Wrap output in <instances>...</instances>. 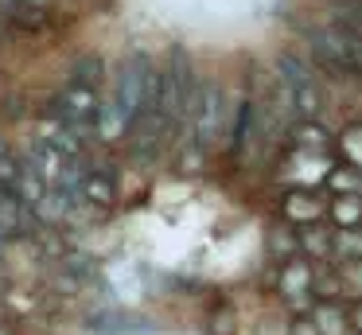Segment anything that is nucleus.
I'll list each match as a JSON object with an SVG mask.
<instances>
[{
    "instance_id": "1",
    "label": "nucleus",
    "mask_w": 362,
    "mask_h": 335,
    "mask_svg": "<svg viewBox=\"0 0 362 335\" xmlns=\"http://www.w3.org/2000/svg\"><path fill=\"white\" fill-rule=\"evenodd\" d=\"M152 55L133 47L125 59L113 67V74L105 78V90H102V121H98V140L102 144H121L133 129L136 113L144 106V90H148V78H152Z\"/></svg>"
},
{
    "instance_id": "2",
    "label": "nucleus",
    "mask_w": 362,
    "mask_h": 335,
    "mask_svg": "<svg viewBox=\"0 0 362 335\" xmlns=\"http://www.w3.org/2000/svg\"><path fill=\"white\" fill-rule=\"evenodd\" d=\"M105 59L102 55H82L71 67L63 90L51 98L47 113L55 117L63 129H71L74 137H82L86 144L98 140V121H102V90H105Z\"/></svg>"
},
{
    "instance_id": "3",
    "label": "nucleus",
    "mask_w": 362,
    "mask_h": 335,
    "mask_svg": "<svg viewBox=\"0 0 362 335\" xmlns=\"http://www.w3.org/2000/svg\"><path fill=\"white\" fill-rule=\"evenodd\" d=\"M276 296H281V304L292 316L296 312H312V304L320 300L315 296V261L312 257L296 254L276 265Z\"/></svg>"
},
{
    "instance_id": "4",
    "label": "nucleus",
    "mask_w": 362,
    "mask_h": 335,
    "mask_svg": "<svg viewBox=\"0 0 362 335\" xmlns=\"http://www.w3.org/2000/svg\"><path fill=\"white\" fill-rule=\"evenodd\" d=\"M121 199V183H117V168L113 164H82L78 176V203L90 210H110Z\"/></svg>"
},
{
    "instance_id": "5",
    "label": "nucleus",
    "mask_w": 362,
    "mask_h": 335,
    "mask_svg": "<svg viewBox=\"0 0 362 335\" xmlns=\"http://www.w3.org/2000/svg\"><path fill=\"white\" fill-rule=\"evenodd\" d=\"M276 215L288 218L292 226H312V222H323L327 218V195L320 187H288L281 195V207Z\"/></svg>"
},
{
    "instance_id": "6",
    "label": "nucleus",
    "mask_w": 362,
    "mask_h": 335,
    "mask_svg": "<svg viewBox=\"0 0 362 335\" xmlns=\"http://www.w3.org/2000/svg\"><path fill=\"white\" fill-rule=\"evenodd\" d=\"M284 137H288V148H304V152H335V132H331L320 117H296Z\"/></svg>"
},
{
    "instance_id": "7",
    "label": "nucleus",
    "mask_w": 362,
    "mask_h": 335,
    "mask_svg": "<svg viewBox=\"0 0 362 335\" xmlns=\"http://www.w3.org/2000/svg\"><path fill=\"white\" fill-rule=\"evenodd\" d=\"M90 331L94 335H152L156 324L144 316H133V312H98V316H90Z\"/></svg>"
},
{
    "instance_id": "8",
    "label": "nucleus",
    "mask_w": 362,
    "mask_h": 335,
    "mask_svg": "<svg viewBox=\"0 0 362 335\" xmlns=\"http://www.w3.org/2000/svg\"><path fill=\"white\" fill-rule=\"evenodd\" d=\"M265 254L276 265L296 257L300 254V226H292L288 218L276 215V222H269V230H265Z\"/></svg>"
},
{
    "instance_id": "9",
    "label": "nucleus",
    "mask_w": 362,
    "mask_h": 335,
    "mask_svg": "<svg viewBox=\"0 0 362 335\" xmlns=\"http://www.w3.org/2000/svg\"><path fill=\"white\" fill-rule=\"evenodd\" d=\"M312 319L320 327V335H351V312L343 308L339 296H320L312 304Z\"/></svg>"
},
{
    "instance_id": "10",
    "label": "nucleus",
    "mask_w": 362,
    "mask_h": 335,
    "mask_svg": "<svg viewBox=\"0 0 362 335\" xmlns=\"http://www.w3.org/2000/svg\"><path fill=\"white\" fill-rule=\"evenodd\" d=\"M331 242H335V226L327 218L312 226H300V254L312 257V261H331Z\"/></svg>"
},
{
    "instance_id": "11",
    "label": "nucleus",
    "mask_w": 362,
    "mask_h": 335,
    "mask_svg": "<svg viewBox=\"0 0 362 335\" xmlns=\"http://www.w3.org/2000/svg\"><path fill=\"white\" fill-rule=\"evenodd\" d=\"M327 222L331 226H362V195L327 191Z\"/></svg>"
},
{
    "instance_id": "12",
    "label": "nucleus",
    "mask_w": 362,
    "mask_h": 335,
    "mask_svg": "<svg viewBox=\"0 0 362 335\" xmlns=\"http://www.w3.org/2000/svg\"><path fill=\"white\" fill-rule=\"evenodd\" d=\"M323 187H327L331 195L339 191H351V195H362V168L351 160H343V156L335 152V164H331L327 179H323Z\"/></svg>"
},
{
    "instance_id": "13",
    "label": "nucleus",
    "mask_w": 362,
    "mask_h": 335,
    "mask_svg": "<svg viewBox=\"0 0 362 335\" xmlns=\"http://www.w3.org/2000/svg\"><path fill=\"white\" fill-rule=\"evenodd\" d=\"M331 261H335V265L362 261V226H335V242H331Z\"/></svg>"
},
{
    "instance_id": "14",
    "label": "nucleus",
    "mask_w": 362,
    "mask_h": 335,
    "mask_svg": "<svg viewBox=\"0 0 362 335\" xmlns=\"http://www.w3.org/2000/svg\"><path fill=\"white\" fill-rule=\"evenodd\" d=\"M335 152L343 156V160H351V164H358L362 168V121L358 125H346L343 132L335 137Z\"/></svg>"
},
{
    "instance_id": "15",
    "label": "nucleus",
    "mask_w": 362,
    "mask_h": 335,
    "mask_svg": "<svg viewBox=\"0 0 362 335\" xmlns=\"http://www.w3.org/2000/svg\"><path fill=\"white\" fill-rule=\"evenodd\" d=\"M288 335H320V327H315L312 312H296V316L288 319Z\"/></svg>"
},
{
    "instance_id": "16",
    "label": "nucleus",
    "mask_w": 362,
    "mask_h": 335,
    "mask_svg": "<svg viewBox=\"0 0 362 335\" xmlns=\"http://www.w3.org/2000/svg\"><path fill=\"white\" fill-rule=\"evenodd\" d=\"M346 312H351V331H354V335H362V296H354Z\"/></svg>"
},
{
    "instance_id": "17",
    "label": "nucleus",
    "mask_w": 362,
    "mask_h": 335,
    "mask_svg": "<svg viewBox=\"0 0 362 335\" xmlns=\"http://www.w3.org/2000/svg\"><path fill=\"white\" fill-rule=\"evenodd\" d=\"M20 4H24V0H0V16H12Z\"/></svg>"
}]
</instances>
